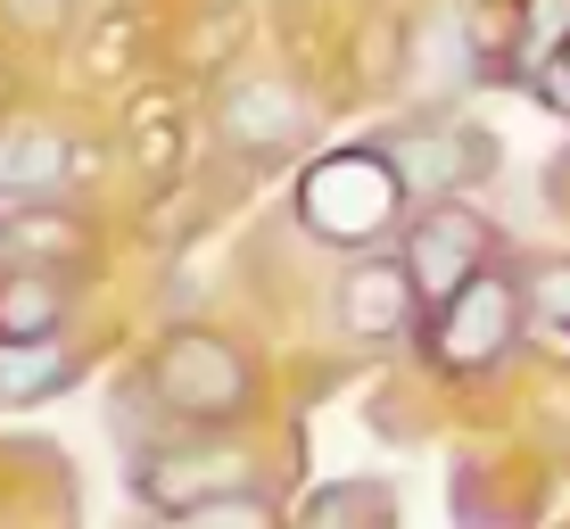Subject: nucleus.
Here are the masks:
<instances>
[{
    "label": "nucleus",
    "mask_w": 570,
    "mask_h": 529,
    "mask_svg": "<svg viewBox=\"0 0 570 529\" xmlns=\"http://www.w3.org/2000/svg\"><path fill=\"white\" fill-rule=\"evenodd\" d=\"M405 199H414V190H405V174H397L389 149H331V158H314L306 183H298V224L314 241L364 248V241H381V232L397 224Z\"/></svg>",
    "instance_id": "1"
},
{
    "label": "nucleus",
    "mask_w": 570,
    "mask_h": 529,
    "mask_svg": "<svg viewBox=\"0 0 570 529\" xmlns=\"http://www.w3.org/2000/svg\"><path fill=\"white\" fill-rule=\"evenodd\" d=\"M149 389L183 422H232V414H248V356L232 340H215V331H174L157 347Z\"/></svg>",
    "instance_id": "2"
},
{
    "label": "nucleus",
    "mask_w": 570,
    "mask_h": 529,
    "mask_svg": "<svg viewBox=\"0 0 570 529\" xmlns=\"http://www.w3.org/2000/svg\"><path fill=\"white\" fill-rule=\"evenodd\" d=\"M513 331H529V298L504 282V273H480L471 290H455V298L439 306L430 356H439L446 372H480V364H497L504 347H513Z\"/></svg>",
    "instance_id": "3"
},
{
    "label": "nucleus",
    "mask_w": 570,
    "mask_h": 529,
    "mask_svg": "<svg viewBox=\"0 0 570 529\" xmlns=\"http://www.w3.org/2000/svg\"><path fill=\"white\" fill-rule=\"evenodd\" d=\"M405 273H414V290H422V306H446L455 290H471L488 273V224H480V207H463V199H439L414 224V241H405Z\"/></svg>",
    "instance_id": "4"
},
{
    "label": "nucleus",
    "mask_w": 570,
    "mask_h": 529,
    "mask_svg": "<svg viewBox=\"0 0 570 529\" xmlns=\"http://www.w3.org/2000/svg\"><path fill=\"white\" fill-rule=\"evenodd\" d=\"M248 472H257V463L232 455V447H174V455H149L141 472H132V488L174 521H207L215 504H232L248 488Z\"/></svg>",
    "instance_id": "5"
},
{
    "label": "nucleus",
    "mask_w": 570,
    "mask_h": 529,
    "mask_svg": "<svg viewBox=\"0 0 570 529\" xmlns=\"http://www.w3.org/2000/svg\"><path fill=\"white\" fill-rule=\"evenodd\" d=\"M389 158H397V174H405V190H414V199H455L471 174L488 166V141H471V125H439V133L397 141Z\"/></svg>",
    "instance_id": "6"
},
{
    "label": "nucleus",
    "mask_w": 570,
    "mask_h": 529,
    "mask_svg": "<svg viewBox=\"0 0 570 529\" xmlns=\"http://www.w3.org/2000/svg\"><path fill=\"white\" fill-rule=\"evenodd\" d=\"M414 306H422V290H414V273L397 265H356L340 282V323L356 331V340H397L405 323H414Z\"/></svg>",
    "instance_id": "7"
},
{
    "label": "nucleus",
    "mask_w": 570,
    "mask_h": 529,
    "mask_svg": "<svg viewBox=\"0 0 570 529\" xmlns=\"http://www.w3.org/2000/svg\"><path fill=\"white\" fill-rule=\"evenodd\" d=\"M0 248H9V257H33V265H75L91 248V224L67 215V207H50V190H42V199H17L0 215Z\"/></svg>",
    "instance_id": "8"
},
{
    "label": "nucleus",
    "mask_w": 570,
    "mask_h": 529,
    "mask_svg": "<svg viewBox=\"0 0 570 529\" xmlns=\"http://www.w3.org/2000/svg\"><path fill=\"white\" fill-rule=\"evenodd\" d=\"M298 125H306L298 91L265 84V75H248V84H232V100H224V133H232V141H240V149H282V141H298Z\"/></svg>",
    "instance_id": "9"
},
{
    "label": "nucleus",
    "mask_w": 570,
    "mask_h": 529,
    "mask_svg": "<svg viewBox=\"0 0 570 529\" xmlns=\"http://www.w3.org/2000/svg\"><path fill=\"white\" fill-rule=\"evenodd\" d=\"M67 174V141L50 125H9L0 133V199H42Z\"/></svg>",
    "instance_id": "10"
},
{
    "label": "nucleus",
    "mask_w": 570,
    "mask_h": 529,
    "mask_svg": "<svg viewBox=\"0 0 570 529\" xmlns=\"http://www.w3.org/2000/svg\"><path fill=\"white\" fill-rule=\"evenodd\" d=\"M58 323H67V290L50 273H0V340H58Z\"/></svg>",
    "instance_id": "11"
},
{
    "label": "nucleus",
    "mask_w": 570,
    "mask_h": 529,
    "mask_svg": "<svg viewBox=\"0 0 570 529\" xmlns=\"http://www.w3.org/2000/svg\"><path fill=\"white\" fill-rule=\"evenodd\" d=\"M75 381L67 347L58 340H0V405H33V398H58Z\"/></svg>",
    "instance_id": "12"
},
{
    "label": "nucleus",
    "mask_w": 570,
    "mask_h": 529,
    "mask_svg": "<svg viewBox=\"0 0 570 529\" xmlns=\"http://www.w3.org/2000/svg\"><path fill=\"white\" fill-rule=\"evenodd\" d=\"M521 298H529V340L546 356H570V265H538L521 282Z\"/></svg>",
    "instance_id": "13"
},
{
    "label": "nucleus",
    "mask_w": 570,
    "mask_h": 529,
    "mask_svg": "<svg viewBox=\"0 0 570 529\" xmlns=\"http://www.w3.org/2000/svg\"><path fill=\"white\" fill-rule=\"evenodd\" d=\"M347 513H381L389 521V497L381 488H323V497L306 504V521H347Z\"/></svg>",
    "instance_id": "14"
},
{
    "label": "nucleus",
    "mask_w": 570,
    "mask_h": 529,
    "mask_svg": "<svg viewBox=\"0 0 570 529\" xmlns=\"http://www.w3.org/2000/svg\"><path fill=\"white\" fill-rule=\"evenodd\" d=\"M9 17H17V26H33V33H58L67 0H9Z\"/></svg>",
    "instance_id": "15"
},
{
    "label": "nucleus",
    "mask_w": 570,
    "mask_h": 529,
    "mask_svg": "<svg viewBox=\"0 0 570 529\" xmlns=\"http://www.w3.org/2000/svg\"><path fill=\"white\" fill-rule=\"evenodd\" d=\"M554 67H562L554 75V100H570V26H562V42H554Z\"/></svg>",
    "instance_id": "16"
}]
</instances>
